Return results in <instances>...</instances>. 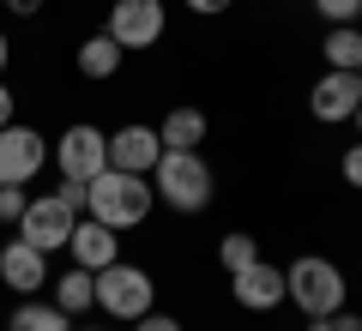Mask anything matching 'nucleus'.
<instances>
[{
    "label": "nucleus",
    "instance_id": "obj_1",
    "mask_svg": "<svg viewBox=\"0 0 362 331\" xmlns=\"http://www.w3.org/2000/svg\"><path fill=\"white\" fill-rule=\"evenodd\" d=\"M157 205V187L151 175H127V169H103V175L85 181V217H97V223H109L115 235L139 229L145 217H151Z\"/></svg>",
    "mask_w": 362,
    "mask_h": 331
},
{
    "label": "nucleus",
    "instance_id": "obj_2",
    "mask_svg": "<svg viewBox=\"0 0 362 331\" xmlns=\"http://www.w3.org/2000/svg\"><path fill=\"white\" fill-rule=\"evenodd\" d=\"M284 301L296 307L302 319H326V313H338V307L350 301V283L326 253H302V259L284 265Z\"/></svg>",
    "mask_w": 362,
    "mask_h": 331
},
{
    "label": "nucleus",
    "instance_id": "obj_3",
    "mask_svg": "<svg viewBox=\"0 0 362 331\" xmlns=\"http://www.w3.org/2000/svg\"><path fill=\"white\" fill-rule=\"evenodd\" d=\"M151 187H157V199L169 205V211H181V217H194V211H206L211 205V163L199 151H157V163H151Z\"/></svg>",
    "mask_w": 362,
    "mask_h": 331
},
{
    "label": "nucleus",
    "instance_id": "obj_4",
    "mask_svg": "<svg viewBox=\"0 0 362 331\" xmlns=\"http://www.w3.org/2000/svg\"><path fill=\"white\" fill-rule=\"evenodd\" d=\"M90 283H97V307H103L109 319H121V325H133V319H145L157 307V283L145 265H133V259H115V265L90 271Z\"/></svg>",
    "mask_w": 362,
    "mask_h": 331
},
{
    "label": "nucleus",
    "instance_id": "obj_5",
    "mask_svg": "<svg viewBox=\"0 0 362 331\" xmlns=\"http://www.w3.org/2000/svg\"><path fill=\"white\" fill-rule=\"evenodd\" d=\"M49 151H54V145L42 139L37 127H25V121H6V127H0V181L30 187V181L49 169Z\"/></svg>",
    "mask_w": 362,
    "mask_h": 331
},
{
    "label": "nucleus",
    "instance_id": "obj_6",
    "mask_svg": "<svg viewBox=\"0 0 362 331\" xmlns=\"http://www.w3.org/2000/svg\"><path fill=\"white\" fill-rule=\"evenodd\" d=\"M49 157L61 163V181H90V175H103V169H109V133L90 127V121H73Z\"/></svg>",
    "mask_w": 362,
    "mask_h": 331
},
{
    "label": "nucleus",
    "instance_id": "obj_7",
    "mask_svg": "<svg viewBox=\"0 0 362 331\" xmlns=\"http://www.w3.org/2000/svg\"><path fill=\"white\" fill-rule=\"evenodd\" d=\"M103 30L121 42V49H157L163 30H169V6L163 0H115Z\"/></svg>",
    "mask_w": 362,
    "mask_h": 331
},
{
    "label": "nucleus",
    "instance_id": "obj_8",
    "mask_svg": "<svg viewBox=\"0 0 362 331\" xmlns=\"http://www.w3.org/2000/svg\"><path fill=\"white\" fill-rule=\"evenodd\" d=\"M73 223H78V211H66L54 193H30L25 217H18V241L42 247V253H61L66 235H73Z\"/></svg>",
    "mask_w": 362,
    "mask_h": 331
},
{
    "label": "nucleus",
    "instance_id": "obj_9",
    "mask_svg": "<svg viewBox=\"0 0 362 331\" xmlns=\"http://www.w3.org/2000/svg\"><path fill=\"white\" fill-rule=\"evenodd\" d=\"M356 102H362V78L344 73V66H326V73L314 78V90H308V115L320 121V127H344V121L356 115Z\"/></svg>",
    "mask_w": 362,
    "mask_h": 331
},
{
    "label": "nucleus",
    "instance_id": "obj_10",
    "mask_svg": "<svg viewBox=\"0 0 362 331\" xmlns=\"http://www.w3.org/2000/svg\"><path fill=\"white\" fill-rule=\"evenodd\" d=\"M230 295H235V307H247V313H272V307H284V265L254 259V265L230 271Z\"/></svg>",
    "mask_w": 362,
    "mask_h": 331
},
{
    "label": "nucleus",
    "instance_id": "obj_11",
    "mask_svg": "<svg viewBox=\"0 0 362 331\" xmlns=\"http://www.w3.org/2000/svg\"><path fill=\"white\" fill-rule=\"evenodd\" d=\"M0 283L13 295H42L49 289V253L30 241H6L0 247Z\"/></svg>",
    "mask_w": 362,
    "mask_h": 331
},
{
    "label": "nucleus",
    "instance_id": "obj_12",
    "mask_svg": "<svg viewBox=\"0 0 362 331\" xmlns=\"http://www.w3.org/2000/svg\"><path fill=\"white\" fill-rule=\"evenodd\" d=\"M157 151H163V139H157V127H145V121H127V127L109 133V169H127V175H151Z\"/></svg>",
    "mask_w": 362,
    "mask_h": 331
},
{
    "label": "nucleus",
    "instance_id": "obj_13",
    "mask_svg": "<svg viewBox=\"0 0 362 331\" xmlns=\"http://www.w3.org/2000/svg\"><path fill=\"white\" fill-rule=\"evenodd\" d=\"M66 253H73V265L103 271V265H115V259H121V235L109 229V223H97V217H78L73 235H66Z\"/></svg>",
    "mask_w": 362,
    "mask_h": 331
},
{
    "label": "nucleus",
    "instance_id": "obj_14",
    "mask_svg": "<svg viewBox=\"0 0 362 331\" xmlns=\"http://www.w3.org/2000/svg\"><path fill=\"white\" fill-rule=\"evenodd\" d=\"M73 61H78V73H85V78H97V85H103V78H115V73H121L127 49H121V42L109 37V30H97V37H85V42H78V54H73Z\"/></svg>",
    "mask_w": 362,
    "mask_h": 331
},
{
    "label": "nucleus",
    "instance_id": "obj_15",
    "mask_svg": "<svg viewBox=\"0 0 362 331\" xmlns=\"http://www.w3.org/2000/svg\"><path fill=\"white\" fill-rule=\"evenodd\" d=\"M157 139H163V151H199L206 145V109H169L163 127H157Z\"/></svg>",
    "mask_w": 362,
    "mask_h": 331
},
{
    "label": "nucleus",
    "instance_id": "obj_16",
    "mask_svg": "<svg viewBox=\"0 0 362 331\" xmlns=\"http://www.w3.org/2000/svg\"><path fill=\"white\" fill-rule=\"evenodd\" d=\"M6 331H73V313H61V307L42 301V295H18Z\"/></svg>",
    "mask_w": 362,
    "mask_h": 331
},
{
    "label": "nucleus",
    "instance_id": "obj_17",
    "mask_svg": "<svg viewBox=\"0 0 362 331\" xmlns=\"http://www.w3.org/2000/svg\"><path fill=\"white\" fill-rule=\"evenodd\" d=\"M49 289H54L49 301L61 307V313H73V319L97 307V283H90V271H85V265H66V271H61V283H49Z\"/></svg>",
    "mask_w": 362,
    "mask_h": 331
},
{
    "label": "nucleus",
    "instance_id": "obj_18",
    "mask_svg": "<svg viewBox=\"0 0 362 331\" xmlns=\"http://www.w3.org/2000/svg\"><path fill=\"white\" fill-rule=\"evenodd\" d=\"M320 54H326V66L356 73V66H362V25H332L326 42H320Z\"/></svg>",
    "mask_w": 362,
    "mask_h": 331
},
{
    "label": "nucleus",
    "instance_id": "obj_19",
    "mask_svg": "<svg viewBox=\"0 0 362 331\" xmlns=\"http://www.w3.org/2000/svg\"><path fill=\"white\" fill-rule=\"evenodd\" d=\"M218 259H223V271H242V265H254V259H259V241L235 229V235H223V241H218Z\"/></svg>",
    "mask_w": 362,
    "mask_h": 331
},
{
    "label": "nucleus",
    "instance_id": "obj_20",
    "mask_svg": "<svg viewBox=\"0 0 362 331\" xmlns=\"http://www.w3.org/2000/svg\"><path fill=\"white\" fill-rule=\"evenodd\" d=\"M314 13H320L326 25H356V18H362V0H314Z\"/></svg>",
    "mask_w": 362,
    "mask_h": 331
},
{
    "label": "nucleus",
    "instance_id": "obj_21",
    "mask_svg": "<svg viewBox=\"0 0 362 331\" xmlns=\"http://www.w3.org/2000/svg\"><path fill=\"white\" fill-rule=\"evenodd\" d=\"M25 205H30V193H25V187L0 181V223H18V217H25Z\"/></svg>",
    "mask_w": 362,
    "mask_h": 331
},
{
    "label": "nucleus",
    "instance_id": "obj_22",
    "mask_svg": "<svg viewBox=\"0 0 362 331\" xmlns=\"http://www.w3.org/2000/svg\"><path fill=\"white\" fill-rule=\"evenodd\" d=\"M308 331H362V313L338 307V313H326V319H308Z\"/></svg>",
    "mask_w": 362,
    "mask_h": 331
},
{
    "label": "nucleus",
    "instance_id": "obj_23",
    "mask_svg": "<svg viewBox=\"0 0 362 331\" xmlns=\"http://www.w3.org/2000/svg\"><path fill=\"white\" fill-rule=\"evenodd\" d=\"M54 199H61L66 211H78V217H85V181H61V187H54Z\"/></svg>",
    "mask_w": 362,
    "mask_h": 331
},
{
    "label": "nucleus",
    "instance_id": "obj_24",
    "mask_svg": "<svg viewBox=\"0 0 362 331\" xmlns=\"http://www.w3.org/2000/svg\"><path fill=\"white\" fill-rule=\"evenodd\" d=\"M338 175H344L350 187L362 193V145H350V151H344V163H338Z\"/></svg>",
    "mask_w": 362,
    "mask_h": 331
},
{
    "label": "nucleus",
    "instance_id": "obj_25",
    "mask_svg": "<svg viewBox=\"0 0 362 331\" xmlns=\"http://www.w3.org/2000/svg\"><path fill=\"white\" fill-rule=\"evenodd\" d=\"M133 331H181V319H175V313H157V307H151L145 319H133Z\"/></svg>",
    "mask_w": 362,
    "mask_h": 331
},
{
    "label": "nucleus",
    "instance_id": "obj_26",
    "mask_svg": "<svg viewBox=\"0 0 362 331\" xmlns=\"http://www.w3.org/2000/svg\"><path fill=\"white\" fill-rule=\"evenodd\" d=\"M235 0H187V13H199V18H218V13H230Z\"/></svg>",
    "mask_w": 362,
    "mask_h": 331
},
{
    "label": "nucleus",
    "instance_id": "obj_27",
    "mask_svg": "<svg viewBox=\"0 0 362 331\" xmlns=\"http://www.w3.org/2000/svg\"><path fill=\"white\" fill-rule=\"evenodd\" d=\"M6 121H13V85L0 78V127H6Z\"/></svg>",
    "mask_w": 362,
    "mask_h": 331
},
{
    "label": "nucleus",
    "instance_id": "obj_28",
    "mask_svg": "<svg viewBox=\"0 0 362 331\" xmlns=\"http://www.w3.org/2000/svg\"><path fill=\"white\" fill-rule=\"evenodd\" d=\"M6 6H13L18 18H37V13H42V0H6Z\"/></svg>",
    "mask_w": 362,
    "mask_h": 331
},
{
    "label": "nucleus",
    "instance_id": "obj_29",
    "mask_svg": "<svg viewBox=\"0 0 362 331\" xmlns=\"http://www.w3.org/2000/svg\"><path fill=\"white\" fill-rule=\"evenodd\" d=\"M13 66V42H6V30H0V73Z\"/></svg>",
    "mask_w": 362,
    "mask_h": 331
},
{
    "label": "nucleus",
    "instance_id": "obj_30",
    "mask_svg": "<svg viewBox=\"0 0 362 331\" xmlns=\"http://www.w3.org/2000/svg\"><path fill=\"white\" fill-rule=\"evenodd\" d=\"M350 127H356V133H362V102H356V115H350Z\"/></svg>",
    "mask_w": 362,
    "mask_h": 331
},
{
    "label": "nucleus",
    "instance_id": "obj_31",
    "mask_svg": "<svg viewBox=\"0 0 362 331\" xmlns=\"http://www.w3.org/2000/svg\"><path fill=\"white\" fill-rule=\"evenodd\" d=\"M356 78H362V66H356Z\"/></svg>",
    "mask_w": 362,
    "mask_h": 331
},
{
    "label": "nucleus",
    "instance_id": "obj_32",
    "mask_svg": "<svg viewBox=\"0 0 362 331\" xmlns=\"http://www.w3.org/2000/svg\"><path fill=\"white\" fill-rule=\"evenodd\" d=\"M0 6H6V0H0Z\"/></svg>",
    "mask_w": 362,
    "mask_h": 331
},
{
    "label": "nucleus",
    "instance_id": "obj_33",
    "mask_svg": "<svg viewBox=\"0 0 362 331\" xmlns=\"http://www.w3.org/2000/svg\"><path fill=\"white\" fill-rule=\"evenodd\" d=\"M85 331H90V325H85Z\"/></svg>",
    "mask_w": 362,
    "mask_h": 331
}]
</instances>
